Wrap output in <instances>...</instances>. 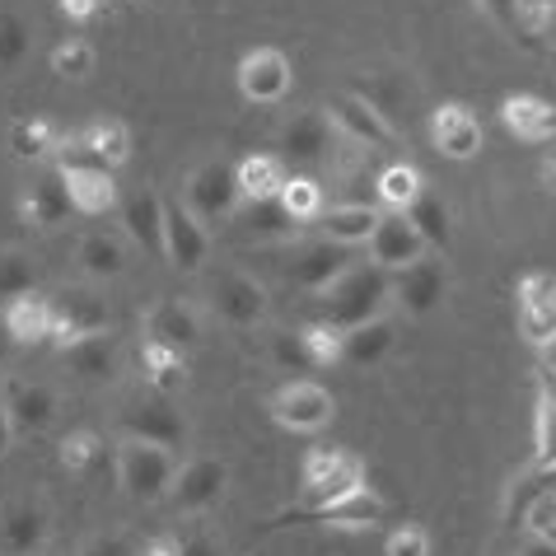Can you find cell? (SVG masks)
<instances>
[{"mask_svg":"<svg viewBox=\"0 0 556 556\" xmlns=\"http://www.w3.org/2000/svg\"><path fill=\"white\" fill-rule=\"evenodd\" d=\"M393 300V271L383 267H346L337 281L323 290V323L332 328H361L369 318H383Z\"/></svg>","mask_w":556,"mask_h":556,"instance_id":"6da1fadb","label":"cell"},{"mask_svg":"<svg viewBox=\"0 0 556 556\" xmlns=\"http://www.w3.org/2000/svg\"><path fill=\"white\" fill-rule=\"evenodd\" d=\"M178 482V458L174 450L164 444H150V440H122L117 450V486L127 491L136 505H150V501H164Z\"/></svg>","mask_w":556,"mask_h":556,"instance_id":"7a4b0ae2","label":"cell"},{"mask_svg":"<svg viewBox=\"0 0 556 556\" xmlns=\"http://www.w3.org/2000/svg\"><path fill=\"white\" fill-rule=\"evenodd\" d=\"M365 486V463L346 450H314L304 458V486H300V509H318L351 496Z\"/></svg>","mask_w":556,"mask_h":556,"instance_id":"3957f363","label":"cell"},{"mask_svg":"<svg viewBox=\"0 0 556 556\" xmlns=\"http://www.w3.org/2000/svg\"><path fill=\"white\" fill-rule=\"evenodd\" d=\"M383 509L389 505H383L369 486H361V491H351V496L318 505V509H300V505L286 509V515L267 519V529H295V523H318V529H375L383 519Z\"/></svg>","mask_w":556,"mask_h":556,"instance_id":"277c9868","label":"cell"},{"mask_svg":"<svg viewBox=\"0 0 556 556\" xmlns=\"http://www.w3.org/2000/svg\"><path fill=\"white\" fill-rule=\"evenodd\" d=\"M243 192H239V168L229 160H206L197 174L188 178V206L197 211L202 225H220L239 211Z\"/></svg>","mask_w":556,"mask_h":556,"instance_id":"5b68a950","label":"cell"},{"mask_svg":"<svg viewBox=\"0 0 556 556\" xmlns=\"http://www.w3.org/2000/svg\"><path fill=\"white\" fill-rule=\"evenodd\" d=\"M52 304V342L56 346H71L80 337H94V332H108V304L94 295L89 286H61L56 295H48Z\"/></svg>","mask_w":556,"mask_h":556,"instance_id":"8992f818","label":"cell"},{"mask_svg":"<svg viewBox=\"0 0 556 556\" xmlns=\"http://www.w3.org/2000/svg\"><path fill=\"white\" fill-rule=\"evenodd\" d=\"M337 416L332 393L314 379H290L281 393L271 397V421L286 426V430H300V435H314Z\"/></svg>","mask_w":556,"mask_h":556,"instance_id":"52a82bcc","label":"cell"},{"mask_svg":"<svg viewBox=\"0 0 556 556\" xmlns=\"http://www.w3.org/2000/svg\"><path fill=\"white\" fill-rule=\"evenodd\" d=\"M332 117V127L346 136V141L365 146V150H389L393 146V122L379 103H369L365 94H332V103L323 108Z\"/></svg>","mask_w":556,"mask_h":556,"instance_id":"ba28073f","label":"cell"},{"mask_svg":"<svg viewBox=\"0 0 556 556\" xmlns=\"http://www.w3.org/2000/svg\"><path fill=\"white\" fill-rule=\"evenodd\" d=\"M127 160H131V131H127V122H117V117L89 122L75 141L61 146V164H103L117 174Z\"/></svg>","mask_w":556,"mask_h":556,"instance_id":"9c48e42d","label":"cell"},{"mask_svg":"<svg viewBox=\"0 0 556 556\" xmlns=\"http://www.w3.org/2000/svg\"><path fill=\"white\" fill-rule=\"evenodd\" d=\"M122 430L131 440H150V444H164V450H182L188 444V416H182L168 397H141V403H127L122 407Z\"/></svg>","mask_w":556,"mask_h":556,"instance_id":"30bf717a","label":"cell"},{"mask_svg":"<svg viewBox=\"0 0 556 556\" xmlns=\"http://www.w3.org/2000/svg\"><path fill=\"white\" fill-rule=\"evenodd\" d=\"M211 253V235L206 225L197 220L192 206L164 197V257L174 262L178 271H202V262Z\"/></svg>","mask_w":556,"mask_h":556,"instance_id":"8fae6325","label":"cell"},{"mask_svg":"<svg viewBox=\"0 0 556 556\" xmlns=\"http://www.w3.org/2000/svg\"><path fill=\"white\" fill-rule=\"evenodd\" d=\"M519 337L533 342L538 351L556 342V276L529 271L519 281Z\"/></svg>","mask_w":556,"mask_h":556,"instance_id":"7c38bea8","label":"cell"},{"mask_svg":"<svg viewBox=\"0 0 556 556\" xmlns=\"http://www.w3.org/2000/svg\"><path fill=\"white\" fill-rule=\"evenodd\" d=\"M430 243L421 239V229L407 220V211H389L375 229V239H369V257H375V267L383 271H403L412 262L426 257Z\"/></svg>","mask_w":556,"mask_h":556,"instance_id":"4fadbf2b","label":"cell"},{"mask_svg":"<svg viewBox=\"0 0 556 556\" xmlns=\"http://www.w3.org/2000/svg\"><path fill=\"white\" fill-rule=\"evenodd\" d=\"M430 146L444 160H472L482 150V122H477L468 103H444L430 113Z\"/></svg>","mask_w":556,"mask_h":556,"instance_id":"5bb4252c","label":"cell"},{"mask_svg":"<svg viewBox=\"0 0 556 556\" xmlns=\"http://www.w3.org/2000/svg\"><path fill=\"white\" fill-rule=\"evenodd\" d=\"M239 89L249 103H276L290 94V56L276 48H253L239 61Z\"/></svg>","mask_w":556,"mask_h":556,"instance_id":"9a60e30c","label":"cell"},{"mask_svg":"<svg viewBox=\"0 0 556 556\" xmlns=\"http://www.w3.org/2000/svg\"><path fill=\"white\" fill-rule=\"evenodd\" d=\"M211 300H215V314L225 323H235V328H253V323L267 318V290L243 271H225L211 286Z\"/></svg>","mask_w":556,"mask_h":556,"instance_id":"2e32d148","label":"cell"},{"mask_svg":"<svg viewBox=\"0 0 556 556\" xmlns=\"http://www.w3.org/2000/svg\"><path fill=\"white\" fill-rule=\"evenodd\" d=\"M444 290H450V271L440 267V262H412V267H403L393 276V300L407 308L412 318H426L430 308H435L444 300Z\"/></svg>","mask_w":556,"mask_h":556,"instance_id":"e0dca14e","label":"cell"},{"mask_svg":"<svg viewBox=\"0 0 556 556\" xmlns=\"http://www.w3.org/2000/svg\"><path fill=\"white\" fill-rule=\"evenodd\" d=\"M80 215H108L117 206V178L103 164H56Z\"/></svg>","mask_w":556,"mask_h":556,"instance_id":"ac0fdd59","label":"cell"},{"mask_svg":"<svg viewBox=\"0 0 556 556\" xmlns=\"http://www.w3.org/2000/svg\"><path fill=\"white\" fill-rule=\"evenodd\" d=\"M346 271V249L342 243H332V239H318V243H304V249L290 257V267H286V276H290V286H300V290H328L337 276Z\"/></svg>","mask_w":556,"mask_h":556,"instance_id":"d6986e66","label":"cell"},{"mask_svg":"<svg viewBox=\"0 0 556 556\" xmlns=\"http://www.w3.org/2000/svg\"><path fill=\"white\" fill-rule=\"evenodd\" d=\"M48 543V509L34 501H14L0 509V547L10 556H38Z\"/></svg>","mask_w":556,"mask_h":556,"instance_id":"ffe728a7","label":"cell"},{"mask_svg":"<svg viewBox=\"0 0 556 556\" xmlns=\"http://www.w3.org/2000/svg\"><path fill=\"white\" fill-rule=\"evenodd\" d=\"M225 482H229V468H225L220 458H197V463H188V468L178 472V482H174V491H168V501H174L182 515H192V509H206V505L220 501Z\"/></svg>","mask_w":556,"mask_h":556,"instance_id":"44dd1931","label":"cell"},{"mask_svg":"<svg viewBox=\"0 0 556 556\" xmlns=\"http://www.w3.org/2000/svg\"><path fill=\"white\" fill-rule=\"evenodd\" d=\"M501 122L509 136H519V141H529V146L556 141V103L538 99V94H509L501 103Z\"/></svg>","mask_w":556,"mask_h":556,"instance_id":"7402d4cb","label":"cell"},{"mask_svg":"<svg viewBox=\"0 0 556 556\" xmlns=\"http://www.w3.org/2000/svg\"><path fill=\"white\" fill-rule=\"evenodd\" d=\"M197 337H202V318H197L192 304L160 300L146 314V342H160V346H174V351H192Z\"/></svg>","mask_w":556,"mask_h":556,"instance_id":"603a6c76","label":"cell"},{"mask_svg":"<svg viewBox=\"0 0 556 556\" xmlns=\"http://www.w3.org/2000/svg\"><path fill=\"white\" fill-rule=\"evenodd\" d=\"M20 211H24V220L38 229H56L61 220H71L75 202H71V188H66V178H61V168H48V174L34 178V188L24 192Z\"/></svg>","mask_w":556,"mask_h":556,"instance_id":"cb8c5ba5","label":"cell"},{"mask_svg":"<svg viewBox=\"0 0 556 556\" xmlns=\"http://www.w3.org/2000/svg\"><path fill=\"white\" fill-rule=\"evenodd\" d=\"M0 403H5L14 430H24V435H38V430H48L52 416H56V393L48 389V383H24V379H14Z\"/></svg>","mask_w":556,"mask_h":556,"instance_id":"d4e9b609","label":"cell"},{"mask_svg":"<svg viewBox=\"0 0 556 556\" xmlns=\"http://www.w3.org/2000/svg\"><path fill=\"white\" fill-rule=\"evenodd\" d=\"M122 229L136 249H146L150 257H164V197L136 192L122 202Z\"/></svg>","mask_w":556,"mask_h":556,"instance_id":"484cf974","label":"cell"},{"mask_svg":"<svg viewBox=\"0 0 556 556\" xmlns=\"http://www.w3.org/2000/svg\"><path fill=\"white\" fill-rule=\"evenodd\" d=\"M379 220H383L379 206H369V202H342V206H332V211L318 215V229H323V239L342 243V249H355V243L375 239Z\"/></svg>","mask_w":556,"mask_h":556,"instance_id":"4316f807","label":"cell"},{"mask_svg":"<svg viewBox=\"0 0 556 556\" xmlns=\"http://www.w3.org/2000/svg\"><path fill=\"white\" fill-rule=\"evenodd\" d=\"M332 117L323 113V108H308V113H300L290 127L281 131V150L290 154V160H300V164H314L323 160V154L332 150Z\"/></svg>","mask_w":556,"mask_h":556,"instance_id":"83f0119b","label":"cell"},{"mask_svg":"<svg viewBox=\"0 0 556 556\" xmlns=\"http://www.w3.org/2000/svg\"><path fill=\"white\" fill-rule=\"evenodd\" d=\"M61 361L71 365V375H80L89 383H108L117 375V342H113V332L80 337V342L61 346Z\"/></svg>","mask_w":556,"mask_h":556,"instance_id":"f1b7e54d","label":"cell"},{"mask_svg":"<svg viewBox=\"0 0 556 556\" xmlns=\"http://www.w3.org/2000/svg\"><path fill=\"white\" fill-rule=\"evenodd\" d=\"M5 328L14 337V346H38V342H52V304L38 295H20L5 304Z\"/></svg>","mask_w":556,"mask_h":556,"instance_id":"f546056e","label":"cell"},{"mask_svg":"<svg viewBox=\"0 0 556 556\" xmlns=\"http://www.w3.org/2000/svg\"><path fill=\"white\" fill-rule=\"evenodd\" d=\"M75 262H80V271L89 281H113L127 267V249H122L117 235H108V229H89L80 239V249H75Z\"/></svg>","mask_w":556,"mask_h":556,"instance_id":"4dcf8cb0","label":"cell"},{"mask_svg":"<svg viewBox=\"0 0 556 556\" xmlns=\"http://www.w3.org/2000/svg\"><path fill=\"white\" fill-rule=\"evenodd\" d=\"M393 351V323L389 318H369L361 328L342 332V361L346 365H379Z\"/></svg>","mask_w":556,"mask_h":556,"instance_id":"1f68e13d","label":"cell"},{"mask_svg":"<svg viewBox=\"0 0 556 556\" xmlns=\"http://www.w3.org/2000/svg\"><path fill=\"white\" fill-rule=\"evenodd\" d=\"M239 192L243 202H267V197H281L286 188V168L281 160H271V154H249V160H239Z\"/></svg>","mask_w":556,"mask_h":556,"instance_id":"d6a6232c","label":"cell"},{"mask_svg":"<svg viewBox=\"0 0 556 556\" xmlns=\"http://www.w3.org/2000/svg\"><path fill=\"white\" fill-rule=\"evenodd\" d=\"M141 375L154 393H174L182 375H188V365H182V351L174 346H160V342H146L141 346Z\"/></svg>","mask_w":556,"mask_h":556,"instance_id":"836d02e7","label":"cell"},{"mask_svg":"<svg viewBox=\"0 0 556 556\" xmlns=\"http://www.w3.org/2000/svg\"><path fill=\"white\" fill-rule=\"evenodd\" d=\"M10 150H14V160H24V164H34V160H42V154H52L56 150L52 122L48 117H20V122H10Z\"/></svg>","mask_w":556,"mask_h":556,"instance_id":"e575fe53","label":"cell"},{"mask_svg":"<svg viewBox=\"0 0 556 556\" xmlns=\"http://www.w3.org/2000/svg\"><path fill=\"white\" fill-rule=\"evenodd\" d=\"M375 188H379V202L389 206V211H407L416 197L426 192V182H421V174H416L412 164H389L383 174L375 178Z\"/></svg>","mask_w":556,"mask_h":556,"instance_id":"d590c367","label":"cell"},{"mask_svg":"<svg viewBox=\"0 0 556 556\" xmlns=\"http://www.w3.org/2000/svg\"><path fill=\"white\" fill-rule=\"evenodd\" d=\"M407 220L421 229V239L430 243V249H444V243H450V206H444L435 192L416 197V202L407 206Z\"/></svg>","mask_w":556,"mask_h":556,"instance_id":"8d00e7d4","label":"cell"},{"mask_svg":"<svg viewBox=\"0 0 556 556\" xmlns=\"http://www.w3.org/2000/svg\"><path fill=\"white\" fill-rule=\"evenodd\" d=\"M249 229L257 239H290L300 220L281 206V197H267V202H249Z\"/></svg>","mask_w":556,"mask_h":556,"instance_id":"74e56055","label":"cell"},{"mask_svg":"<svg viewBox=\"0 0 556 556\" xmlns=\"http://www.w3.org/2000/svg\"><path fill=\"white\" fill-rule=\"evenodd\" d=\"M281 206H286L290 215H295V220H300V225H308V220H318V215H323V211H328V206H323V188H318V182H314V178H304V174H295V178H286V188H281Z\"/></svg>","mask_w":556,"mask_h":556,"instance_id":"f35d334b","label":"cell"},{"mask_svg":"<svg viewBox=\"0 0 556 556\" xmlns=\"http://www.w3.org/2000/svg\"><path fill=\"white\" fill-rule=\"evenodd\" d=\"M52 71L61 80H85V75H94V42L89 38H66L52 48Z\"/></svg>","mask_w":556,"mask_h":556,"instance_id":"ab89813d","label":"cell"},{"mask_svg":"<svg viewBox=\"0 0 556 556\" xmlns=\"http://www.w3.org/2000/svg\"><path fill=\"white\" fill-rule=\"evenodd\" d=\"M38 290V271L24 253H0V300H20V295H34Z\"/></svg>","mask_w":556,"mask_h":556,"instance_id":"60d3db41","label":"cell"},{"mask_svg":"<svg viewBox=\"0 0 556 556\" xmlns=\"http://www.w3.org/2000/svg\"><path fill=\"white\" fill-rule=\"evenodd\" d=\"M304 332V346L314 355V365H342V328H332V323H308Z\"/></svg>","mask_w":556,"mask_h":556,"instance_id":"b9f144b4","label":"cell"},{"mask_svg":"<svg viewBox=\"0 0 556 556\" xmlns=\"http://www.w3.org/2000/svg\"><path fill=\"white\" fill-rule=\"evenodd\" d=\"M533 440H538V472H556V407L538 397V416H533Z\"/></svg>","mask_w":556,"mask_h":556,"instance_id":"7bdbcfd3","label":"cell"},{"mask_svg":"<svg viewBox=\"0 0 556 556\" xmlns=\"http://www.w3.org/2000/svg\"><path fill=\"white\" fill-rule=\"evenodd\" d=\"M271 355H276V365L290 369V375H314V355H308L304 346V332H276L271 337Z\"/></svg>","mask_w":556,"mask_h":556,"instance_id":"ee69618b","label":"cell"},{"mask_svg":"<svg viewBox=\"0 0 556 556\" xmlns=\"http://www.w3.org/2000/svg\"><path fill=\"white\" fill-rule=\"evenodd\" d=\"M523 529L556 547V491H538V496L523 505Z\"/></svg>","mask_w":556,"mask_h":556,"instance_id":"f6af8a7d","label":"cell"},{"mask_svg":"<svg viewBox=\"0 0 556 556\" xmlns=\"http://www.w3.org/2000/svg\"><path fill=\"white\" fill-rule=\"evenodd\" d=\"M28 52V28L20 14H10V10H0V66H14Z\"/></svg>","mask_w":556,"mask_h":556,"instance_id":"bcb514c9","label":"cell"},{"mask_svg":"<svg viewBox=\"0 0 556 556\" xmlns=\"http://www.w3.org/2000/svg\"><path fill=\"white\" fill-rule=\"evenodd\" d=\"M383 556H430V533L421 523H403L383 538Z\"/></svg>","mask_w":556,"mask_h":556,"instance_id":"7dc6e473","label":"cell"},{"mask_svg":"<svg viewBox=\"0 0 556 556\" xmlns=\"http://www.w3.org/2000/svg\"><path fill=\"white\" fill-rule=\"evenodd\" d=\"M94 458H99V435L94 430H75V435L61 440V463H66L71 472H85Z\"/></svg>","mask_w":556,"mask_h":556,"instance_id":"c3c4849f","label":"cell"},{"mask_svg":"<svg viewBox=\"0 0 556 556\" xmlns=\"http://www.w3.org/2000/svg\"><path fill=\"white\" fill-rule=\"evenodd\" d=\"M515 14L523 34H543L556 24V0H515Z\"/></svg>","mask_w":556,"mask_h":556,"instance_id":"681fc988","label":"cell"},{"mask_svg":"<svg viewBox=\"0 0 556 556\" xmlns=\"http://www.w3.org/2000/svg\"><path fill=\"white\" fill-rule=\"evenodd\" d=\"M482 10H486V14H491V20H496L501 28H509V34H515V28H519L515 0H482Z\"/></svg>","mask_w":556,"mask_h":556,"instance_id":"f907efd6","label":"cell"},{"mask_svg":"<svg viewBox=\"0 0 556 556\" xmlns=\"http://www.w3.org/2000/svg\"><path fill=\"white\" fill-rule=\"evenodd\" d=\"M61 14L75 24H85V20H94L99 14V0H61Z\"/></svg>","mask_w":556,"mask_h":556,"instance_id":"816d5d0a","label":"cell"},{"mask_svg":"<svg viewBox=\"0 0 556 556\" xmlns=\"http://www.w3.org/2000/svg\"><path fill=\"white\" fill-rule=\"evenodd\" d=\"M85 556H136L122 538H99V543H89V552Z\"/></svg>","mask_w":556,"mask_h":556,"instance_id":"f5cc1de1","label":"cell"},{"mask_svg":"<svg viewBox=\"0 0 556 556\" xmlns=\"http://www.w3.org/2000/svg\"><path fill=\"white\" fill-rule=\"evenodd\" d=\"M146 556H182V538H154V543L146 547Z\"/></svg>","mask_w":556,"mask_h":556,"instance_id":"db71d44e","label":"cell"},{"mask_svg":"<svg viewBox=\"0 0 556 556\" xmlns=\"http://www.w3.org/2000/svg\"><path fill=\"white\" fill-rule=\"evenodd\" d=\"M182 556H220L211 538H182Z\"/></svg>","mask_w":556,"mask_h":556,"instance_id":"11a10c76","label":"cell"},{"mask_svg":"<svg viewBox=\"0 0 556 556\" xmlns=\"http://www.w3.org/2000/svg\"><path fill=\"white\" fill-rule=\"evenodd\" d=\"M538 389H543L538 397H543V403H552V407H556V375H552L547 365H538Z\"/></svg>","mask_w":556,"mask_h":556,"instance_id":"9f6ffc18","label":"cell"},{"mask_svg":"<svg viewBox=\"0 0 556 556\" xmlns=\"http://www.w3.org/2000/svg\"><path fill=\"white\" fill-rule=\"evenodd\" d=\"M20 435V430H14V421H10V412H5V403H0V458L10 454V440Z\"/></svg>","mask_w":556,"mask_h":556,"instance_id":"6f0895ef","label":"cell"},{"mask_svg":"<svg viewBox=\"0 0 556 556\" xmlns=\"http://www.w3.org/2000/svg\"><path fill=\"white\" fill-rule=\"evenodd\" d=\"M519 556H556V547H552V543H543V538H529V543L519 547Z\"/></svg>","mask_w":556,"mask_h":556,"instance_id":"680465c9","label":"cell"},{"mask_svg":"<svg viewBox=\"0 0 556 556\" xmlns=\"http://www.w3.org/2000/svg\"><path fill=\"white\" fill-rule=\"evenodd\" d=\"M14 355V337H10V328H5V318H0V365H5Z\"/></svg>","mask_w":556,"mask_h":556,"instance_id":"91938a15","label":"cell"},{"mask_svg":"<svg viewBox=\"0 0 556 556\" xmlns=\"http://www.w3.org/2000/svg\"><path fill=\"white\" fill-rule=\"evenodd\" d=\"M543 365H547L552 375H556V342H552V346H543Z\"/></svg>","mask_w":556,"mask_h":556,"instance_id":"94428289","label":"cell"},{"mask_svg":"<svg viewBox=\"0 0 556 556\" xmlns=\"http://www.w3.org/2000/svg\"><path fill=\"white\" fill-rule=\"evenodd\" d=\"M552 34H556V24H552Z\"/></svg>","mask_w":556,"mask_h":556,"instance_id":"6125c7cd","label":"cell"}]
</instances>
